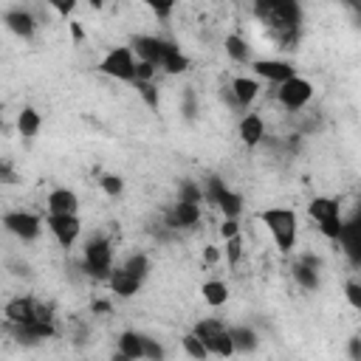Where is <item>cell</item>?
<instances>
[{
	"mask_svg": "<svg viewBox=\"0 0 361 361\" xmlns=\"http://www.w3.org/2000/svg\"><path fill=\"white\" fill-rule=\"evenodd\" d=\"M133 51H135V56L138 59H147V62H152L158 71H164V73H183L186 68H189V59H186V54L175 45V42H169V39H161V37H149V34H138L133 42Z\"/></svg>",
	"mask_w": 361,
	"mask_h": 361,
	"instance_id": "1",
	"label": "cell"
},
{
	"mask_svg": "<svg viewBox=\"0 0 361 361\" xmlns=\"http://www.w3.org/2000/svg\"><path fill=\"white\" fill-rule=\"evenodd\" d=\"M254 14L274 31L279 39H290L302 23L296 0H254Z\"/></svg>",
	"mask_w": 361,
	"mask_h": 361,
	"instance_id": "2",
	"label": "cell"
},
{
	"mask_svg": "<svg viewBox=\"0 0 361 361\" xmlns=\"http://www.w3.org/2000/svg\"><path fill=\"white\" fill-rule=\"evenodd\" d=\"M259 220L265 223V228L271 231L276 248L282 254H288L293 245H296V234H299V220H296V212L293 209H285V206H271L259 214Z\"/></svg>",
	"mask_w": 361,
	"mask_h": 361,
	"instance_id": "3",
	"label": "cell"
},
{
	"mask_svg": "<svg viewBox=\"0 0 361 361\" xmlns=\"http://www.w3.org/2000/svg\"><path fill=\"white\" fill-rule=\"evenodd\" d=\"M135 65H138V56H135L133 45H118V48H110L104 54V59L99 62V73H104L110 79H118V82H133L135 79Z\"/></svg>",
	"mask_w": 361,
	"mask_h": 361,
	"instance_id": "4",
	"label": "cell"
},
{
	"mask_svg": "<svg viewBox=\"0 0 361 361\" xmlns=\"http://www.w3.org/2000/svg\"><path fill=\"white\" fill-rule=\"evenodd\" d=\"M307 212H310V217L316 220L319 231H322L327 240H338V237H341L344 220H341V212H338V200L319 195V197H313V200H310Z\"/></svg>",
	"mask_w": 361,
	"mask_h": 361,
	"instance_id": "5",
	"label": "cell"
},
{
	"mask_svg": "<svg viewBox=\"0 0 361 361\" xmlns=\"http://www.w3.org/2000/svg\"><path fill=\"white\" fill-rule=\"evenodd\" d=\"M195 333L203 338V344L209 347L212 355H231L234 353V341H231V330L217 322V319H203L195 324Z\"/></svg>",
	"mask_w": 361,
	"mask_h": 361,
	"instance_id": "6",
	"label": "cell"
},
{
	"mask_svg": "<svg viewBox=\"0 0 361 361\" xmlns=\"http://www.w3.org/2000/svg\"><path fill=\"white\" fill-rule=\"evenodd\" d=\"M276 99H279V104L285 107V110H302L310 99H313V85L305 79V76H290V79H285L282 85H279V90H276Z\"/></svg>",
	"mask_w": 361,
	"mask_h": 361,
	"instance_id": "7",
	"label": "cell"
},
{
	"mask_svg": "<svg viewBox=\"0 0 361 361\" xmlns=\"http://www.w3.org/2000/svg\"><path fill=\"white\" fill-rule=\"evenodd\" d=\"M113 265V248L104 237H93L85 243V268L93 276H110Z\"/></svg>",
	"mask_w": 361,
	"mask_h": 361,
	"instance_id": "8",
	"label": "cell"
},
{
	"mask_svg": "<svg viewBox=\"0 0 361 361\" xmlns=\"http://www.w3.org/2000/svg\"><path fill=\"white\" fill-rule=\"evenodd\" d=\"M45 226H48V231L54 234V240H56L62 248H73V243H76L79 234H82V220H79V214H48V217H45Z\"/></svg>",
	"mask_w": 361,
	"mask_h": 361,
	"instance_id": "9",
	"label": "cell"
},
{
	"mask_svg": "<svg viewBox=\"0 0 361 361\" xmlns=\"http://www.w3.org/2000/svg\"><path fill=\"white\" fill-rule=\"evenodd\" d=\"M3 226L8 234H14L20 240H37L42 231V220L34 212H8L3 217Z\"/></svg>",
	"mask_w": 361,
	"mask_h": 361,
	"instance_id": "10",
	"label": "cell"
},
{
	"mask_svg": "<svg viewBox=\"0 0 361 361\" xmlns=\"http://www.w3.org/2000/svg\"><path fill=\"white\" fill-rule=\"evenodd\" d=\"M206 195H209V200H212V203H217V206L223 209V214H226V217H237V214H240V209H243L240 195H234V192H231L223 180H217V178H212V180H209Z\"/></svg>",
	"mask_w": 361,
	"mask_h": 361,
	"instance_id": "11",
	"label": "cell"
},
{
	"mask_svg": "<svg viewBox=\"0 0 361 361\" xmlns=\"http://www.w3.org/2000/svg\"><path fill=\"white\" fill-rule=\"evenodd\" d=\"M6 322L8 324H28V322H34V319H48L31 299H23V296H17V299H11V302H6Z\"/></svg>",
	"mask_w": 361,
	"mask_h": 361,
	"instance_id": "12",
	"label": "cell"
},
{
	"mask_svg": "<svg viewBox=\"0 0 361 361\" xmlns=\"http://www.w3.org/2000/svg\"><path fill=\"white\" fill-rule=\"evenodd\" d=\"M251 68H254L257 76H262V79H268L274 85H282L285 79H290L296 73V68L290 62H285V59H254Z\"/></svg>",
	"mask_w": 361,
	"mask_h": 361,
	"instance_id": "13",
	"label": "cell"
},
{
	"mask_svg": "<svg viewBox=\"0 0 361 361\" xmlns=\"http://www.w3.org/2000/svg\"><path fill=\"white\" fill-rule=\"evenodd\" d=\"M338 243H341L344 254L350 257V262L361 265V214H355L353 220H347V223H344Z\"/></svg>",
	"mask_w": 361,
	"mask_h": 361,
	"instance_id": "14",
	"label": "cell"
},
{
	"mask_svg": "<svg viewBox=\"0 0 361 361\" xmlns=\"http://www.w3.org/2000/svg\"><path fill=\"white\" fill-rule=\"evenodd\" d=\"M45 209H48V214H76L79 212V197H76L73 189L59 186V189H51L48 192Z\"/></svg>",
	"mask_w": 361,
	"mask_h": 361,
	"instance_id": "15",
	"label": "cell"
},
{
	"mask_svg": "<svg viewBox=\"0 0 361 361\" xmlns=\"http://www.w3.org/2000/svg\"><path fill=\"white\" fill-rule=\"evenodd\" d=\"M3 23H6V28H8L11 34H17L20 39H31V37H34V28H37L31 11H25V8H8V11L3 14Z\"/></svg>",
	"mask_w": 361,
	"mask_h": 361,
	"instance_id": "16",
	"label": "cell"
},
{
	"mask_svg": "<svg viewBox=\"0 0 361 361\" xmlns=\"http://www.w3.org/2000/svg\"><path fill=\"white\" fill-rule=\"evenodd\" d=\"M237 133H240V141H243L245 147H257V144L265 138V118H262L259 113H245V116L240 118Z\"/></svg>",
	"mask_w": 361,
	"mask_h": 361,
	"instance_id": "17",
	"label": "cell"
},
{
	"mask_svg": "<svg viewBox=\"0 0 361 361\" xmlns=\"http://www.w3.org/2000/svg\"><path fill=\"white\" fill-rule=\"evenodd\" d=\"M107 282H110V290L113 293H118V296H133L138 288H141V276H135L130 268H116V271H110V276H107Z\"/></svg>",
	"mask_w": 361,
	"mask_h": 361,
	"instance_id": "18",
	"label": "cell"
},
{
	"mask_svg": "<svg viewBox=\"0 0 361 361\" xmlns=\"http://www.w3.org/2000/svg\"><path fill=\"white\" fill-rule=\"evenodd\" d=\"M231 93H234L237 104L248 107V104L259 96V82L251 79V76H234V82H231Z\"/></svg>",
	"mask_w": 361,
	"mask_h": 361,
	"instance_id": "19",
	"label": "cell"
},
{
	"mask_svg": "<svg viewBox=\"0 0 361 361\" xmlns=\"http://www.w3.org/2000/svg\"><path fill=\"white\" fill-rule=\"evenodd\" d=\"M118 355L121 358H144V336L135 330H124L118 336Z\"/></svg>",
	"mask_w": 361,
	"mask_h": 361,
	"instance_id": "20",
	"label": "cell"
},
{
	"mask_svg": "<svg viewBox=\"0 0 361 361\" xmlns=\"http://www.w3.org/2000/svg\"><path fill=\"white\" fill-rule=\"evenodd\" d=\"M39 127H42V116H39L34 107H23V110L17 113V133H20L23 138H34V135L39 133Z\"/></svg>",
	"mask_w": 361,
	"mask_h": 361,
	"instance_id": "21",
	"label": "cell"
},
{
	"mask_svg": "<svg viewBox=\"0 0 361 361\" xmlns=\"http://www.w3.org/2000/svg\"><path fill=\"white\" fill-rule=\"evenodd\" d=\"M197 217H200V206L192 200H180L175 212L169 214V226H195Z\"/></svg>",
	"mask_w": 361,
	"mask_h": 361,
	"instance_id": "22",
	"label": "cell"
},
{
	"mask_svg": "<svg viewBox=\"0 0 361 361\" xmlns=\"http://www.w3.org/2000/svg\"><path fill=\"white\" fill-rule=\"evenodd\" d=\"M316 265L319 262H313L310 257L305 259V262H296L293 265V279L305 288V290H316L319 288V274H316Z\"/></svg>",
	"mask_w": 361,
	"mask_h": 361,
	"instance_id": "23",
	"label": "cell"
},
{
	"mask_svg": "<svg viewBox=\"0 0 361 361\" xmlns=\"http://www.w3.org/2000/svg\"><path fill=\"white\" fill-rule=\"evenodd\" d=\"M200 293H203V302L212 305V307H220L228 302V285L220 282V279H209L200 285Z\"/></svg>",
	"mask_w": 361,
	"mask_h": 361,
	"instance_id": "24",
	"label": "cell"
},
{
	"mask_svg": "<svg viewBox=\"0 0 361 361\" xmlns=\"http://www.w3.org/2000/svg\"><path fill=\"white\" fill-rule=\"evenodd\" d=\"M231 330V341H234V353H248L257 347V336L248 327H228Z\"/></svg>",
	"mask_w": 361,
	"mask_h": 361,
	"instance_id": "25",
	"label": "cell"
},
{
	"mask_svg": "<svg viewBox=\"0 0 361 361\" xmlns=\"http://www.w3.org/2000/svg\"><path fill=\"white\" fill-rule=\"evenodd\" d=\"M180 344H183V350H186V355H192V358H209L212 353H209V347L203 344V338L192 330V333H186L183 338H180Z\"/></svg>",
	"mask_w": 361,
	"mask_h": 361,
	"instance_id": "26",
	"label": "cell"
},
{
	"mask_svg": "<svg viewBox=\"0 0 361 361\" xmlns=\"http://www.w3.org/2000/svg\"><path fill=\"white\" fill-rule=\"evenodd\" d=\"M226 54L234 62H248V45H245V39L237 37V34H228L226 37Z\"/></svg>",
	"mask_w": 361,
	"mask_h": 361,
	"instance_id": "27",
	"label": "cell"
},
{
	"mask_svg": "<svg viewBox=\"0 0 361 361\" xmlns=\"http://www.w3.org/2000/svg\"><path fill=\"white\" fill-rule=\"evenodd\" d=\"M133 85H135L138 96L147 102V107L149 110H158V90H155V85L152 82H133Z\"/></svg>",
	"mask_w": 361,
	"mask_h": 361,
	"instance_id": "28",
	"label": "cell"
},
{
	"mask_svg": "<svg viewBox=\"0 0 361 361\" xmlns=\"http://www.w3.org/2000/svg\"><path fill=\"white\" fill-rule=\"evenodd\" d=\"M240 257H243V237L234 234V237L226 240V262L234 268V265L240 262Z\"/></svg>",
	"mask_w": 361,
	"mask_h": 361,
	"instance_id": "29",
	"label": "cell"
},
{
	"mask_svg": "<svg viewBox=\"0 0 361 361\" xmlns=\"http://www.w3.org/2000/svg\"><path fill=\"white\" fill-rule=\"evenodd\" d=\"M124 268H130L135 276H141V279H144V276H147V271H149V259H147L144 254H135V257H130V259L124 262Z\"/></svg>",
	"mask_w": 361,
	"mask_h": 361,
	"instance_id": "30",
	"label": "cell"
},
{
	"mask_svg": "<svg viewBox=\"0 0 361 361\" xmlns=\"http://www.w3.org/2000/svg\"><path fill=\"white\" fill-rule=\"evenodd\" d=\"M155 73H158V68H155L152 62L138 59V65H135V79H133V82H152Z\"/></svg>",
	"mask_w": 361,
	"mask_h": 361,
	"instance_id": "31",
	"label": "cell"
},
{
	"mask_svg": "<svg viewBox=\"0 0 361 361\" xmlns=\"http://www.w3.org/2000/svg\"><path fill=\"white\" fill-rule=\"evenodd\" d=\"M152 14H158V17H169V11L175 8V0H141Z\"/></svg>",
	"mask_w": 361,
	"mask_h": 361,
	"instance_id": "32",
	"label": "cell"
},
{
	"mask_svg": "<svg viewBox=\"0 0 361 361\" xmlns=\"http://www.w3.org/2000/svg\"><path fill=\"white\" fill-rule=\"evenodd\" d=\"M99 183H102V189H104V192H107L110 197L121 195V189H124V180H121L118 175H104V178H102Z\"/></svg>",
	"mask_w": 361,
	"mask_h": 361,
	"instance_id": "33",
	"label": "cell"
},
{
	"mask_svg": "<svg viewBox=\"0 0 361 361\" xmlns=\"http://www.w3.org/2000/svg\"><path fill=\"white\" fill-rule=\"evenodd\" d=\"M344 296H347V302L361 313V282H347V285H344Z\"/></svg>",
	"mask_w": 361,
	"mask_h": 361,
	"instance_id": "34",
	"label": "cell"
},
{
	"mask_svg": "<svg viewBox=\"0 0 361 361\" xmlns=\"http://www.w3.org/2000/svg\"><path fill=\"white\" fill-rule=\"evenodd\" d=\"M76 3H79V0H45V6H51V8H54L59 17H68V14H73Z\"/></svg>",
	"mask_w": 361,
	"mask_h": 361,
	"instance_id": "35",
	"label": "cell"
},
{
	"mask_svg": "<svg viewBox=\"0 0 361 361\" xmlns=\"http://www.w3.org/2000/svg\"><path fill=\"white\" fill-rule=\"evenodd\" d=\"M161 355H164V347L155 338L144 336V358H161Z\"/></svg>",
	"mask_w": 361,
	"mask_h": 361,
	"instance_id": "36",
	"label": "cell"
},
{
	"mask_svg": "<svg viewBox=\"0 0 361 361\" xmlns=\"http://www.w3.org/2000/svg\"><path fill=\"white\" fill-rule=\"evenodd\" d=\"M234 234H240V223H237V217H226L223 226H220V237L228 240V237H234Z\"/></svg>",
	"mask_w": 361,
	"mask_h": 361,
	"instance_id": "37",
	"label": "cell"
},
{
	"mask_svg": "<svg viewBox=\"0 0 361 361\" xmlns=\"http://www.w3.org/2000/svg\"><path fill=\"white\" fill-rule=\"evenodd\" d=\"M68 25H71V34H73V39H82V37H85V31H82V25H79L76 20H73V23H68Z\"/></svg>",
	"mask_w": 361,
	"mask_h": 361,
	"instance_id": "38",
	"label": "cell"
},
{
	"mask_svg": "<svg viewBox=\"0 0 361 361\" xmlns=\"http://www.w3.org/2000/svg\"><path fill=\"white\" fill-rule=\"evenodd\" d=\"M214 259H217V248L209 245V248H206V262H214Z\"/></svg>",
	"mask_w": 361,
	"mask_h": 361,
	"instance_id": "39",
	"label": "cell"
},
{
	"mask_svg": "<svg viewBox=\"0 0 361 361\" xmlns=\"http://www.w3.org/2000/svg\"><path fill=\"white\" fill-rule=\"evenodd\" d=\"M87 3H90V8H96V11H99V8H104V3H107V0H87Z\"/></svg>",
	"mask_w": 361,
	"mask_h": 361,
	"instance_id": "40",
	"label": "cell"
},
{
	"mask_svg": "<svg viewBox=\"0 0 361 361\" xmlns=\"http://www.w3.org/2000/svg\"><path fill=\"white\" fill-rule=\"evenodd\" d=\"M350 8H355V11H361V0H344Z\"/></svg>",
	"mask_w": 361,
	"mask_h": 361,
	"instance_id": "41",
	"label": "cell"
},
{
	"mask_svg": "<svg viewBox=\"0 0 361 361\" xmlns=\"http://www.w3.org/2000/svg\"><path fill=\"white\" fill-rule=\"evenodd\" d=\"M353 355H361V341H353V350H350Z\"/></svg>",
	"mask_w": 361,
	"mask_h": 361,
	"instance_id": "42",
	"label": "cell"
},
{
	"mask_svg": "<svg viewBox=\"0 0 361 361\" xmlns=\"http://www.w3.org/2000/svg\"><path fill=\"white\" fill-rule=\"evenodd\" d=\"M358 214H361V200H358Z\"/></svg>",
	"mask_w": 361,
	"mask_h": 361,
	"instance_id": "43",
	"label": "cell"
},
{
	"mask_svg": "<svg viewBox=\"0 0 361 361\" xmlns=\"http://www.w3.org/2000/svg\"><path fill=\"white\" fill-rule=\"evenodd\" d=\"M358 17H361V11H358Z\"/></svg>",
	"mask_w": 361,
	"mask_h": 361,
	"instance_id": "44",
	"label": "cell"
}]
</instances>
